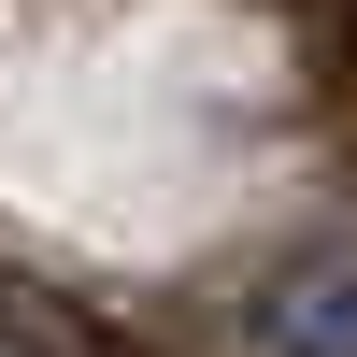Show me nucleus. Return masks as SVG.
I'll list each match as a JSON object with an SVG mask.
<instances>
[{
    "instance_id": "1",
    "label": "nucleus",
    "mask_w": 357,
    "mask_h": 357,
    "mask_svg": "<svg viewBox=\"0 0 357 357\" xmlns=\"http://www.w3.org/2000/svg\"><path fill=\"white\" fill-rule=\"evenodd\" d=\"M257 343L272 357H357V243L286 257V286L257 301Z\"/></svg>"
}]
</instances>
